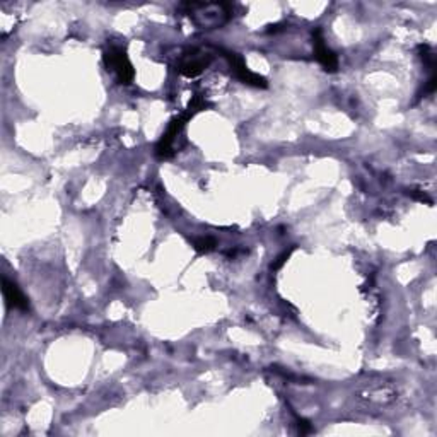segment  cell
I'll use <instances>...</instances> for the list:
<instances>
[{
    "label": "cell",
    "mask_w": 437,
    "mask_h": 437,
    "mask_svg": "<svg viewBox=\"0 0 437 437\" xmlns=\"http://www.w3.org/2000/svg\"><path fill=\"white\" fill-rule=\"evenodd\" d=\"M410 197H411V198H415V200H419V202H427V203H432L431 198H428L427 195L423 193V192H415V190H414V192H410Z\"/></svg>",
    "instance_id": "9c48e42d"
},
{
    "label": "cell",
    "mask_w": 437,
    "mask_h": 437,
    "mask_svg": "<svg viewBox=\"0 0 437 437\" xmlns=\"http://www.w3.org/2000/svg\"><path fill=\"white\" fill-rule=\"evenodd\" d=\"M186 14L195 19V23L203 29H214L222 26L231 16V9L226 4H186Z\"/></svg>",
    "instance_id": "6da1fadb"
},
{
    "label": "cell",
    "mask_w": 437,
    "mask_h": 437,
    "mask_svg": "<svg viewBox=\"0 0 437 437\" xmlns=\"http://www.w3.org/2000/svg\"><path fill=\"white\" fill-rule=\"evenodd\" d=\"M193 117V113H190L188 109H186V113L180 114V117L175 118L171 123H169L168 130L164 131V135L161 137L159 144L156 146V156H158L159 159H169L173 154H175V140L178 135H180V131L183 130V126L186 125V122L190 120V118Z\"/></svg>",
    "instance_id": "3957f363"
},
{
    "label": "cell",
    "mask_w": 437,
    "mask_h": 437,
    "mask_svg": "<svg viewBox=\"0 0 437 437\" xmlns=\"http://www.w3.org/2000/svg\"><path fill=\"white\" fill-rule=\"evenodd\" d=\"M219 52L224 53V57L227 58L229 65H231V70L234 72V75L241 80V82L248 84V86H254V87H266L265 77H261V75L254 74V72L249 70L239 55L232 53V52H226V50H219Z\"/></svg>",
    "instance_id": "277c9868"
},
{
    "label": "cell",
    "mask_w": 437,
    "mask_h": 437,
    "mask_svg": "<svg viewBox=\"0 0 437 437\" xmlns=\"http://www.w3.org/2000/svg\"><path fill=\"white\" fill-rule=\"evenodd\" d=\"M212 58L209 53H203L200 50H192V52H188L183 57V60L180 63V74H183L185 77H197V75H200L203 70L207 69V67L210 65Z\"/></svg>",
    "instance_id": "5b68a950"
},
{
    "label": "cell",
    "mask_w": 437,
    "mask_h": 437,
    "mask_svg": "<svg viewBox=\"0 0 437 437\" xmlns=\"http://www.w3.org/2000/svg\"><path fill=\"white\" fill-rule=\"evenodd\" d=\"M291 252H292V249H291ZM291 252H286V253H282V254H280V257L277 258L279 261H277V263H274V265H271V269H275V270L280 269V266H282L284 263H286V260L288 258V254H291Z\"/></svg>",
    "instance_id": "30bf717a"
},
{
    "label": "cell",
    "mask_w": 437,
    "mask_h": 437,
    "mask_svg": "<svg viewBox=\"0 0 437 437\" xmlns=\"http://www.w3.org/2000/svg\"><path fill=\"white\" fill-rule=\"evenodd\" d=\"M313 46H315V57L316 60L323 65V69L326 72H335L338 69V58L332 50L328 48L325 43V38L321 29H316L313 33Z\"/></svg>",
    "instance_id": "8992f818"
},
{
    "label": "cell",
    "mask_w": 437,
    "mask_h": 437,
    "mask_svg": "<svg viewBox=\"0 0 437 437\" xmlns=\"http://www.w3.org/2000/svg\"><path fill=\"white\" fill-rule=\"evenodd\" d=\"M215 246H217V241H215L212 236H200V237H195V239H193V248L197 249L198 253L214 252Z\"/></svg>",
    "instance_id": "ba28073f"
},
{
    "label": "cell",
    "mask_w": 437,
    "mask_h": 437,
    "mask_svg": "<svg viewBox=\"0 0 437 437\" xmlns=\"http://www.w3.org/2000/svg\"><path fill=\"white\" fill-rule=\"evenodd\" d=\"M2 294L6 299V304L12 309H19V311H28L29 303L28 298L23 294V291L18 287V284L11 282L9 279H2Z\"/></svg>",
    "instance_id": "52a82bcc"
},
{
    "label": "cell",
    "mask_w": 437,
    "mask_h": 437,
    "mask_svg": "<svg viewBox=\"0 0 437 437\" xmlns=\"http://www.w3.org/2000/svg\"><path fill=\"white\" fill-rule=\"evenodd\" d=\"M104 65L120 84H130L135 77L134 65H131L129 55H126V50L123 48V46L112 45L106 50Z\"/></svg>",
    "instance_id": "7a4b0ae2"
}]
</instances>
